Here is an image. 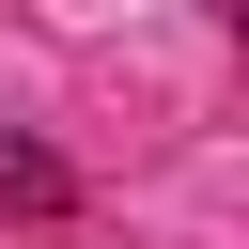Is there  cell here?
Returning <instances> with one entry per match:
<instances>
[{"label":"cell","mask_w":249,"mask_h":249,"mask_svg":"<svg viewBox=\"0 0 249 249\" xmlns=\"http://www.w3.org/2000/svg\"><path fill=\"white\" fill-rule=\"evenodd\" d=\"M218 16H233V47H249V0H218Z\"/></svg>","instance_id":"7a4b0ae2"},{"label":"cell","mask_w":249,"mask_h":249,"mask_svg":"<svg viewBox=\"0 0 249 249\" xmlns=\"http://www.w3.org/2000/svg\"><path fill=\"white\" fill-rule=\"evenodd\" d=\"M0 218H62V156L47 140H0Z\"/></svg>","instance_id":"6da1fadb"}]
</instances>
